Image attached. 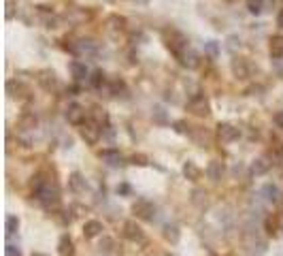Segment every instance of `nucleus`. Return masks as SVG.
I'll return each mask as SVG.
<instances>
[{"instance_id": "20", "label": "nucleus", "mask_w": 283, "mask_h": 256, "mask_svg": "<svg viewBox=\"0 0 283 256\" xmlns=\"http://www.w3.org/2000/svg\"><path fill=\"white\" fill-rule=\"evenodd\" d=\"M151 118H153V124H158V126H168V124H170L168 113H166V109H164L162 105H153Z\"/></svg>"}, {"instance_id": "1", "label": "nucleus", "mask_w": 283, "mask_h": 256, "mask_svg": "<svg viewBox=\"0 0 283 256\" xmlns=\"http://www.w3.org/2000/svg\"><path fill=\"white\" fill-rule=\"evenodd\" d=\"M32 188L39 203L45 209L58 207V203H60V188H58L56 182H49V179H43V175H37L32 182Z\"/></svg>"}, {"instance_id": "44", "label": "nucleus", "mask_w": 283, "mask_h": 256, "mask_svg": "<svg viewBox=\"0 0 283 256\" xmlns=\"http://www.w3.org/2000/svg\"><path fill=\"white\" fill-rule=\"evenodd\" d=\"M277 26L283 28V9L279 11V15H277Z\"/></svg>"}, {"instance_id": "40", "label": "nucleus", "mask_w": 283, "mask_h": 256, "mask_svg": "<svg viewBox=\"0 0 283 256\" xmlns=\"http://www.w3.org/2000/svg\"><path fill=\"white\" fill-rule=\"evenodd\" d=\"M43 24H45V28L54 30V28H58V17H54V15H45V17H43Z\"/></svg>"}, {"instance_id": "43", "label": "nucleus", "mask_w": 283, "mask_h": 256, "mask_svg": "<svg viewBox=\"0 0 283 256\" xmlns=\"http://www.w3.org/2000/svg\"><path fill=\"white\" fill-rule=\"evenodd\" d=\"M7 256H21V252H20V250H17L15 246L7 243Z\"/></svg>"}, {"instance_id": "34", "label": "nucleus", "mask_w": 283, "mask_h": 256, "mask_svg": "<svg viewBox=\"0 0 283 256\" xmlns=\"http://www.w3.org/2000/svg\"><path fill=\"white\" fill-rule=\"evenodd\" d=\"M239 49H241V39L237 37V34H230V37L226 39V51H230V54H237Z\"/></svg>"}, {"instance_id": "19", "label": "nucleus", "mask_w": 283, "mask_h": 256, "mask_svg": "<svg viewBox=\"0 0 283 256\" xmlns=\"http://www.w3.org/2000/svg\"><path fill=\"white\" fill-rule=\"evenodd\" d=\"M123 235H126L130 241H143V231H141V226L137 222H132V220L123 224Z\"/></svg>"}, {"instance_id": "23", "label": "nucleus", "mask_w": 283, "mask_h": 256, "mask_svg": "<svg viewBox=\"0 0 283 256\" xmlns=\"http://www.w3.org/2000/svg\"><path fill=\"white\" fill-rule=\"evenodd\" d=\"M102 222H98V220H87V222L83 224V235L87 237V239H92V237H98L100 233H102Z\"/></svg>"}, {"instance_id": "27", "label": "nucleus", "mask_w": 283, "mask_h": 256, "mask_svg": "<svg viewBox=\"0 0 283 256\" xmlns=\"http://www.w3.org/2000/svg\"><path fill=\"white\" fill-rule=\"evenodd\" d=\"M270 169V162L266 158H256L251 162V173L253 175H264V173H268Z\"/></svg>"}, {"instance_id": "22", "label": "nucleus", "mask_w": 283, "mask_h": 256, "mask_svg": "<svg viewBox=\"0 0 283 256\" xmlns=\"http://www.w3.org/2000/svg\"><path fill=\"white\" fill-rule=\"evenodd\" d=\"M200 175H202V171L198 169L196 162L187 160L185 165H183V177H185V179H190V182H198Z\"/></svg>"}, {"instance_id": "41", "label": "nucleus", "mask_w": 283, "mask_h": 256, "mask_svg": "<svg viewBox=\"0 0 283 256\" xmlns=\"http://www.w3.org/2000/svg\"><path fill=\"white\" fill-rule=\"evenodd\" d=\"M130 192H132V188L128 184H120V186H117V194H130Z\"/></svg>"}, {"instance_id": "29", "label": "nucleus", "mask_w": 283, "mask_h": 256, "mask_svg": "<svg viewBox=\"0 0 283 256\" xmlns=\"http://www.w3.org/2000/svg\"><path fill=\"white\" fill-rule=\"evenodd\" d=\"M75 248H73V239L68 235H62L60 237V254L62 256H73Z\"/></svg>"}, {"instance_id": "39", "label": "nucleus", "mask_w": 283, "mask_h": 256, "mask_svg": "<svg viewBox=\"0 0 283 256\" xmlns=\"http://www.w3.org/2000/svg\"><path fill=\"white\" fill-rule=\"evenodd\" d=\"M4 9H7V11H4V20L11 21L15 17V2H13V0H7V2H4Z\"/></svg>"}, {"instance_id": "35", "label": "nucleus", "mask_w": 283, "mask_h": 256, "mask_svg": "<svg viewBox=\"0 0 283 256\" xmlns=\"http://www.w3.org/2000/svg\"><path fill=\"white\" fill-rule=\"evenodd\" d=\"M32 11H34V9H30V7H23V9L17 11V17H20V20H21L26 26H32V24H34V20L30 17Z\"/></svg>"}, {"instance_id": "3", "label": "nucleus", "mask_w": 283, "mask_h": 256, "mask_svg": "<svg viewBox=\"0 0 283 256\" xmlns=\"http://www.w3.org/2000/svg\"><path fill=\"white\" fill-rule=\"evenodd\" d=\"M79 135H81V139H83L85 143L94 145V143H98L100 139H102V128H100L94 120H85L83 124H81V128H79Z\"/></svg>"}, {"instance_id": "48", "label": "nucleus", "mask_w": 283, "mask_h": 256, "mask_svg": "<svg viewBox=\"0 0 283 256\" xmlns=\"http://www.w3.org/2000/svg\"><path fill=\"white\" fill-rule=\"evenodd\" d=\"M226 2H234V0H226Z\"/></svg>"}, {"instance_id": "37", "label": "nucleus", "mask_w": 283, "mask_h": 256, "mask_svg": "<svg viewBox=\"0 0 283 256\" xmlns=\"http://www.w3.org/2000/svg\"><path fill=\"white\" fill-rule=\"evenodd\" d=\"M102 141H107V143H113L115 141V128L111 126V124H107L102 128Z\"/></svg>"}, {"instance_id": "15", "label": "nucleus", "mask_w": 283, "mask_h": 256, "mask_svg": "<svg viewBox=\"0 0 283 256\" xmlns=\"http://www.w3.org/2000/svg\"><path fill=\"white\" fill-rule=\"evenodd\" d=\"M223 173H226V165L220 160H211L209 167H207V177L213 179V182H220V179L223 177Z\"/></svg>"}, {"instance_id": "33", "label": "nucleus", "mask_w": 283, "mask_h": 256, "mask_svg": "<svg viewBox=\"0 0 283 256\" xmlns=\"http://www.w3.org/2000/svg\"><path fill=\"white\" fill-rule=\"evenodd\" d=\"M220 51H222V47H220V43H217V41H207V43H204V54H207L209 58H217L220 56Z\"/></svg>"}, {"instance_id": "32", "label": "nucleus", "mask_w": 283, "mask_h": 256, "mask_svg": "<svg viewBox=\"0 0 283 256\" xmlns=\"http://www.w3.org/2000/svg\"><path fill=\"white\" fill-rule=\"evenodd\" d=\"M264 2H266V0H245L247 11H249L251 15H260L264 11Z\"/></svg>"}, {"instance_id": "38", "label": "nucleus", "mask_w": 283, "mask_h": 256, "mask_svg": "<svg viewBox=\"0 0 283 256\" xmlns=\"http://www.w3.org/2000/svg\"><path fill=\"white\" fill-rule=\"evenodd\" d=\"M130 162L134 167H147V165H149V158H147L145 154H134L130 158Z\"/></svg>"}, {"instance_id": "30", "label": "nucleus", "mask_w": 283, "mask_h": 256, "mask_svg": "<svg viewBox=\"0 0 283 256\" xmlns=\"http://www.w3.org/2000/svg\"><path fill=\"white\" fill-rule=\"evenodd\" d=\"M113 248H115V241L111 239V237H102V239H100V243H98V252L104 254V256L113 254Z\"/></svg>"}, {"instance_id": "10", "label": "nucleus", "mask_w": 283, "mask_h": 256, "mask_svg": "<svg viewBox=\"0 0 283 256\" xmlns=\"http://www.w3.org/2000/svg\"><path fill=\"white\" fill-rule=\"evenodd\" d=\"M7 94H9V98H17V101H23V98L30 96V90H28V85H23L21 81L9 79V81H7Z\"/></svg>"}, {"instance_id": "26", "label": "nucleus", "mask_w": 283, "mask_h": 256, "mask_svg": "<svg viewBox=\"0 0 283 256\" xmlns=\"http://www.w3.org/2000/svg\"><path fill=\"white\" fill-rule=\"evenodd\" d=\"M90 120H94L100 128H104L109 124V113L104 111V109H100V107H94L92 109V113H90Z\"/></svg>"}, {"instance_id": "4", "label": "nucleus", "mask_w": 283, "mask_h": 256, "mask_svg": "<svg viewBox=\"0 0 283 256\" xmlns=\"http://www.w3.org/2000/svg\"><path fill=\"white\" fill-rule=\"evenodd\" d=\"M187 109H190L194 115H198V118H207V115L211 113V103H209V98L204 94H196V96L190 98Z\"/></svg>"}, {"instance_id": "24", "label": "nucleus", "mask_w": 283, "mask_h": 256, "mask_svg": "<svg viewBox=\"0 0 283 256\" xmlns=\"http://www.w3.org/2000/svg\"><path fill=\"white\" fill-rule=\"evenodd\" d=\"M87 81H90V85L94 90H100L104 84H107V75H104L102 68H96V71L90 73V79H87Z\"/></svg>"}, {"instance_id": "21", "label": "nucleus", "mask_w": 283, "mask_h": 256, "mask_svg": "<svg viewBox=\"0 0 283 256\" xmlns=\"http://www.w3.org/2000/svg\"><path fill=\"white\" fill-rule=\"evenodd\" d=\"M262 194L268 203H279L281 201V190H279V186H275V184H264Z\"/></svg>"}, {"instance_id": "28", "label": "nucleus", "mask_w": 283, "mask_h": 256, "mask_svg": "<svg viewBox=\"0 0 283 256\" xmlns=\"http://www.w3.org/2000/svg\"><path fill=\"white\" fill-rule=\"evenodd\" d=\"M109 92L113 96H117V94H126V84H123V79H120V77H113L109 81Z\"/></svg>"}, {"instance_id": "16", "label": "nucleus", "mask_w": 283, "mask_h": 256, "mask_svg": "<svg viewBox=\"0 0 283 256\" xmlns=\"http://www.w3.org/2000/svg\"><path fill=\"white\" fill-rule=\"evenodd\" d=\"M17 124H20L21 130H34L39 126V118L32 111H23L20 115V120H17Z\"/></svg>"}, {"instance_id": "9", "label": "nucleus", "mask_w": 283, "mask_h": 256, "mask_svg": "<svg viewBox=\"0 0 283 256\" xmlns=\"http://www.w3.org/2000/svg\"><path fill=\"white\" fill-rule=\"evenodd\" d=\"M66 120H68V124H73V126H81L85 122V109L81 107L79 103H70L68 107H66Z\"/></svg>"}, {"instance_id": "14", "label": "nucleus", "mask_w": 283, "mask_h": 256, "mask_svg": "<svg viewBox=\"0 0 283 256\" xmlns=\"http://www.w3.org/2000/svg\"><path fill=\"white\" fill-rule=\"evenodd\" d=\"M100 158H102L104 162H107L109 167H121L123 165V156L120 154V149H102L100 152Z\"/></svg>"}, {"instance_id": "2", "label": "nucleus", "mask_w": 283, "mask_h": 256, "mask_svg": "<svg viewBox=\"0 0 283 256\" xmlns=\"http://www.w3.org/2000/svg\"><path fill=\"white\" fill-rule=\"evenodd\" d=\"M162 41H164V45H166V49L177 58V60L190 49V41H187V37L181 30H177V28H164Z\"/></svg>"}, {"instance_id": "45", "label": "nucleus", "mask_w": 283, "mask_h": 256, "mask_svg": "<svg viewBox=\"0 0 283 256\" xmlns=\"http://www.w3.org/2000/svg\"><path fill=\"white\" fill-rule=\"evenodd\" d=\"M68 92H70V94H79V92H81V88H79V85H70V88H68Z\"/></svg>"}, {"instance_id": "12", "label": "nucleus", "mask_w": 283, "mask_h": 256, "mask_svg": "<svg viewBox=\"0 0 283 256\" xmlns=\"http://www.w3.org/2000/svg\"><path fill=\"white\" fill-rule=\"evenodd\" d=\"M179 62H181V66L187 68V71H194V68L200 66V56H198V51H194V49L190 47L183 56L179 58Z\"/></svg>"}, {"instance_id": "11", "label": "nucleus", "mask_w": 283, "mask_h": 256, "mask_svg": "<svg viewBox=\"0 0 283 256\" xmlns=\"http://www.w3.org/2000/svg\"><path fill=\"white\" fill-rule=\"evenodd\" d=\"M230 68H232V75L237 79H247L249 77V64H247L245 58H232V62H230Z\"/></svg>"}, {"instance_id": "17", "label": "nucleus", "mask_w": 283, "mask_h": 256, "mask_svg": "<svg viewBox=\"0 0 283 256\" xmlns=\"http://www.w3.org/2000/svg\"><path fill=\"white\" fill-rule=\"evenodd\" d=\"M268 54H270L273 60H281L283 58V34H275V37L270 39Z\"/></svg>"}, {"instance_id": "25", "label": "nucleus", "mask_w": 283, "mask_h": 256, "mask_svg": "<svg viewBox=\"0 0 283 256\" xmlns=\"http://www.w3.org/2000/svg\"><path fill=\"white\" fill-rule=\"evenodd\" d=\"M179 237H181V233H179V226H177L175 222L164 224V239L170 241V243H177V241H179Z\"/></svg>"}, {"instance_id": "18", "label": "nucleus", "mask_w": 283, "mask_h": 256, "mask_svg": "<svg viewBox=\"0 0 283 256\" xmlns=\"http://www.w3.org/2000/svg\"><path fill=\"white\" fill-rule=\"evenodd\" d=\"M85 177L81 175L79 171H75V173H70L68 175V188L73 190V192H77V194H81V192L85 190Z\"/></svg>"}, {"instance_id": "47", "label": "nucleus", "mask_w": 283, "mask_h": 256, "mask_svg": "<svg viewBox=\"0 0 283 256\" xmlns=\"http://www.w3.org/2000/svg\"><path fill=\"white\" fill-rule=\"evenodd\" d=\"M139 2H143V4H145V2H147V0H139Z\"/></svg>"}, {"instance_id": "46", "label": "nucleus", "mask_w": 283, "mask_h": 256, "mask_svg": "<svg viewBox=\"0 0 283 256\" xmlns=\"http://www.w3.org/2000/svg\"><path fill=\"white\" fill-rule=\"evenodd\" d=\"M32 256H47V254H39V252H37V254H32Z\"/></svg>"}, {"instance_id": "6", "label": "nucleus", "mask_w": 283, "mask_h": 256, "mask_svg": "<svg viewBox=\"0 0 283 256\" xmlns=\"http://www.w3.org/2000/svg\"><path fill=\"white\" fill-rule=\"evenodd\" d=\"M217 137H220L222 143H234L241 137V130L237 126L228 124V122H222V124H217Z\"/></svg>"}, {"instance_id": "13", "label": "nucleus", "mask_w": 283, "mask_h": 256, "mask_svg": "<svg viewBox=\"0 0 283 256\" xmlns=\"http://www.w3.org/2000/svg\"><path fill=\"white\" fill-rule=\"evenodd\" d=\"M68 71H70V75H73V79L75 81H83V79H90L87 77V66H85V62H81V60H73L68 64Z\"/></svg>"}, {"instance_id": "36", "label": "nucleus", "mask_w": 283, "mask_h": 256, "mask_svg": "<svg viewBox=\"0 0 283 256\" xmlns=\"http://www.w3.org/2000/svg\"><path fill=\"white\" fill-rule=\"evenodd\" d=\"M173 130L179 132V135H187L190 132V124L185 120H177V122H173Z\"/></svg>"}, {"instance_id": "42", "label": "nucleus", "mask_w": 283, "mask_h": 256, "mask_svg": "<svg viewBox=\"0 0 283 256\" xmlns=\"http://www.w3.org/2000/svg\"><path fill=\"white\" fill-rule=\"evenodd\" d=\"M273 122L277 124V128H283V111H277L273 115Z\"/></svg>"}, {"instance_id": "31", "label": "nucleus", "mask_w": 283, "mask_h": 256, "mask_svg": "<svg viewBox=\"0 0 283 256\" xmlns=\"http://www.w3.org/2000/svg\"><path fill=\"white\" fill-rule=\"evenodd\" d=\"M17 229H20V218L17 216H7V220H4V231H7V235H15Z\"/></svg>"}, {"instance_id": "8", "label": "nucleus", "mask_w": 283, "mask_h": 256, "mask_svg": "<svg viewBox=\"0 0 283 256\" xmlns=\"http://www.w3.org/2000/svg\"><path fill=\"white\" fill-rule=\"evenodd\" d=\"M37 79H39V85L45 92H54L58 88V75H56V71H51V68H43V71H39Z\"/></svg>"}, {"instance_id": "5", "label": "nucleus", "mask_w": 283, "mask_h": 256, "mask_svg": "<svg viewBox=\"0 0 283 256\" xmlns=\"http://www.w3.org/2000/svg\"><path fill=\"white\" fill-rule=\"evenodd\" d=\"M132 213L141 220H153V216H156V205L147 199H139L132 205Z\"/></svg>"}, {"instance_id": "7", "label": "nucleus", "mask_w": 283, "mask_h": 256, "mask_svg": "<svg viewBox=\"0 0 283 256\" xmlns=\"http://www.w3.org/2000/svg\"><path fill=\"white\" fill-rule=\"evenodd\" d=\"M104 26H107V32L111 34L113 39L120 37V32L126 30V17L117 15V13H111L107 17V21H104Z\"/></svg>"}]
</instances>
